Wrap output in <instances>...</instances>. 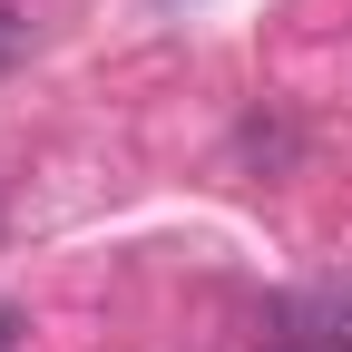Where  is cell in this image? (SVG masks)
<instances>
[{
	"instance_id": "cell-1",
	"label": "cell",
	"mask_w": 352,
	"mask_h": 352,
	"mask_svg": "<svg viewBox=\"0 0 352 352\" xmlns=\"http://www.w3.org/2000/svg\"><path fill=\"white\" fill-rule=\"evenodd\" d=\"M10 342H20V323H10V314H0V352H10Z\"/></svg>"
},
{
	"instance_id": "cell-2",
	"label": "cell",
	"mask_w": 352,
	"mask_h": 352,
	"mask_svg": "<svg viewBox=\"0 0 352 352\" xmlns=\"http://www.w3.org/2000/svg\"><path fill=\"white\" fill-rule=\"evenodd\" d=\"M284 352H294V342H284Z\"/></svg>"
}]
</instances>
